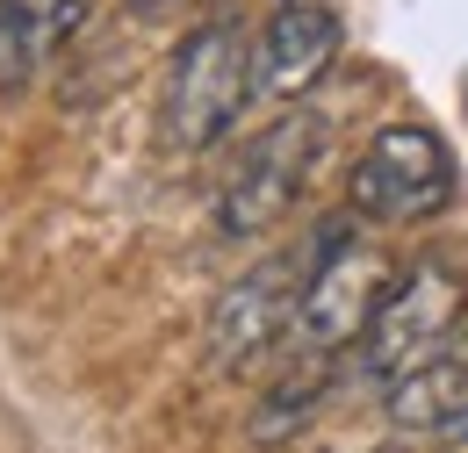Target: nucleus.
<instances>
[{"label":"nucleus","instance_id":"7","mask_svg":"<svg viewBox=\"0 0 468 453\" xmlns=\"http://www.w3.org/2000/svg\"><path fill=\"white\" fill-rule=\"evenodd\" d=\"M346 51V29L324 0H282L252 37V94L260 101H303Z\"/></svg>","mask_w":468,"mask_h":453},{"label":"nucleus","instance_id":"9","mask_svg":"<svg viewBox=\"0 0 468 453\" xmlns=\"http://www.w3.org/2000/svg\"><path fill=\"white\" fill-rule=\"evenodd\" d=\"M332 396V360L324 353H303L289 374L260 396V410L245 417V432H252V447H289L295 432L317 417V403Z\"/></svg>","mask_w":468,"mask_h":453},{"label":"nucleus","instance_id":"12","mask_svg":"<svg viewBox=\"0 0 468 453\" xmlns=\"http://www.w3.org/2000/svg\"><path fill=\"white\" fill-rule=\"evenodd\" d=\"M462 453H468V425H462Z\"/></svg>","mask_w":468,"mask_h":453},{"label":"nucleus","instance_id":"6","mask_svg":"<svg viewBox=\"0 0 468 453\" xmlns=\"http://www.w3.org/2000/svg\"><path fill=\"white\" fill-rule=\"evenodd\" d=\"M303 281H310V252H274V259H260L252 274H238V281L224 288V302H217V317H209V367H217V374H238V367H252L260 353H274L295 324Z\"/></svg>","mask_w":468,"mask_h":453},{"label":"nucleus","instance_id":"5","mask_svg":"<svg viewBox=\"0 0 468 453\" xmlns=\"http://www.w3.org/2000/svg\"><path fill=\"white\" fill-rule=\"evenodd\" d=\"M468 317V281L454 259H418V267H397V281L389 295L375 302V317H367V332H360V367L389 389L404 367H418L425 353H440V345L462 332Z\"/></svg>","mask_w":468,"mask_h":453},{"label":"nucleus","instance_id":"2","mask_svg":"<svg viewBox=\"0 0 468 453\" xmlns=\"http://www.w3.org/2000/svg\"><path fill=\"white\" fill-rule=\"evenodd\" d=\"M389 281H397V267H389V252L375 237H360V216L353 209L346 216H324L317 237H310V281H303L289 339L303 353L339 360L346 345H360V332H367L375 302L389 295Z\"/></svg>","mask_w":468,"mask_h":453},{"label":"nucleus","instance_id":"3","mask_svg":"<svg viewBox=\"0 0 468 453\" xmlns=\"http://www.w3.org/2000/svg\"><path fill=\"white\" fill-rule=\"evenodd\" d=\"M454 187H462V173H454V152L440 144V130L382 122L346 173V209L360 224L410 230V224H432L454 202Z\"/></svg>","mask_w":468,"mask_h":453},{"label":"nucleus","instance_id":"13","mask_svg":"<svg viewBox=\"0 0 468 453\" xmlns=\"http://www.w3.org/2000/svg\"><path fill=\"white\" fill-rule=\"evenodd\" d=\"M353 453H375V447H353Z\"/></svg>","mask_w":468,"mask_h":453},{"label":"nucleus","instance_id":"1","mask_svg":"<svg viewBox=\"0 0 468 453\" xmlns=\"http://www.w3.org/2000/svg\"><path fill=\"white\" fill-rule=\"evenodd\" d=\"M252 37L231 15L195 22L166 58V87H159V122L174 152H209L238 130V115L252 109Z\"/></svg>","mask_w":468,"mask_h":453},{"label":"nucleus","instance_id":"10","mask_svg":"<svg viewBox=\"0 0 468 453\" xmlns=\"http://www.w3.org/2000/svg\"><path fill=\"white\" fill-rule=\"evenodd\" d=\"M51 7L44 0H0V87H29L51 58Z\"/></svg>","mask_w":468,"mask_h":453},{"label":"nucleus","instance_id":"4","mask_svg":"<svg viewBox=\"0 0 468 453\" xmlns=\"http://www.w3.org/2000/svg\"><path fill=\"white\" fill-rule=\"evenodd\" d=\"M324 137H332L324 115H310V109H289L282 122H267V130L238 152L231 180H224V195H217V230H224V237H267V230L303 202L310 173L324 159Z\"/></svg>","mask_w":468,"mask_h":453},{"label":"nucleus","instance_id":"11","mask_svg":"<svg viewBox=\"0 0 468 453\" xmlns=\"http://www.w3.org/2000/svg\"><path fill=\"white\" fill-rule=\"evenodd\" d=\"M174 7H187V0H130V15H144V22H159V15H174Z\"/></svg>","mask_w":468,"mask_h":453},{"label":"nucleus","instance_id":"8","mask_svg":"<svg viewBox=\"0 0 468 453\" xmlns=\"http://www.w3.org/2000/svg\"><path fill=\"white\" fill-rule=\"evenodd\" d=\"M382 410H389L397 432L454 439L468 425V339H447L440 353H425L418 367H404V374L382 389Z\"/></svg>","mask_w":468,"mask_h":453}]
</instances>
